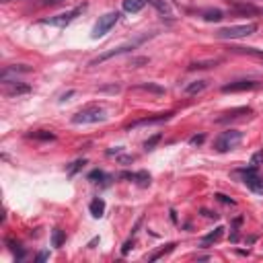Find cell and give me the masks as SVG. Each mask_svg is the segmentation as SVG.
<instances>
[{
    "label": "cell",
    "instance_id": "obj_12",
    "mask_svg": "<svg viewBox=\"0 0 263 263\" xmlns=\"http://www.w3.org/2000/svg\"><path fill=\"white\" fill-rule=\"evenodd\" d=\"M148 5H152L156 11H159L161 15H165V17H173V13H171V7H169V3L167 0H146Z\"/></svg>",
    "mask_w": 263,
    "mask_h": 263
},
{
    "label": "cell",
    "instance_id": "obj_17",
    "mask_svg": "<svg viewBox=\"0 0 263 263\" xmlns=\"http://www.w3.org/2000/svg\"><path fill=\"white\" fill-rule=\"evenodd\" d=\"M64 241H66V235H64V230H60V228H54V232H51V247L60 249V247L64 245Z\"/></svg>",
    "mask_w": 263,
    "mask_h": 263
},
{
    "label": "cell",
    "instance_id": "obj_21",
    "mask_svg": "<svg viewBox=\"0 0 263 263\" xmlns=\"http://www.w3.org/2000/svg\"><path fill=\"white\" fill-rule=\"evenodd\" d=\"M23 93H29V86H27V84H15V86L9 91V95H11V97H15V95H23Z\"/></svg>",
    "mask_w": 263,
    "mask_h": 263
},
{
    "label": "cell",
    "instance_id": "obj_8",
    "mask_svg": "<svg viewBox=\"0 0 263 263\" xmlns=\"http://www.w3.org/2000/svg\"><path fill=\"white\" fill-rule=\"evenodd\" d=\"M31 72V68L29 66H7V68H3V72H0V78H3V82H11V76H19V74H29Z\"/></svg>",
    "mask_w": 263,
    "mask_h": 263
},
{
    "label": "cell",
    "instance_id": "obj_23",
    "mask_svg": "<svg viewBox=\"0 0 263 263\" xmlns=\"http://www.w3.org/2000/svg\"><path fill=\"white\" fill-rule=\"evenodd\" d=\"M159 140H161V134H156V136H152L150 140H146V142H144V148H146V150H152V148H154V144H156V142H159Z\"/></svg>",
    "mask_w": 263,
    "mask_h": 263
},
{
    "label": "cell",
    "instance_id": "obj_25",
    "mask_svg": "<svg viewBox=\"0 0 263 263\" xmlns=\"http://www.w3.org/2000/svg\"><path fill=\"white\" fill-rule=\"evenodd\" d=\"M82 165H84V161H76V163H72V167L68 169V175L72 177V175H74V173H76V171H78V169H80Z\"/></svg>",
    "mask_w": 263,
    "mask_h": 263
},
{
    "label": "cell",
    "instance_id": "obj_1",
    "mask_svg": "<svg viewBox=\"0 0 263 263\" xmlns=\"http://www.w3.org/2000/svg\"><path fill=\"white\" fill-rule=\"evenodd\" d=\"M99 122H105V111L103 107H97V105H89V107L80 109L76 115H72L74 126H86V124H99Z\"/></svg>",
    "mask_w": 263,
    "mask_h": 263
},
{
    "label": "cell",
    "instance_id": "obj_14",
    "mask_svg": "<svg viewBox=\"0 0 263 263\" xmlns=\"http://www.w3.org/2000/svg\"><path fill=\"white\" fill-rule=\"evenodd\" d=\"M89 210H91V214H93V218H101V216L105 214V201L97 197V199H93V201H91Z\"/></svg>",
    "mask_w": 263,
    "mask_h": 263
},
{
    "label": "cell",
    "instance_id": "obj_5",
    "mask_svg": "<svg viewBox=\"0 0 263 263\" xmlns=\"http://www.w3.org/2000/svg\"><path fill=\"white\" fill-rule=\"evenodd\" d=\"M239 173H241V177H243V183H245L253 193L263 195V177L259 175V169L247 167V169H241Z\"/></svg>",
    "mask_w": 263,
    "mask_h": 263
},
{
    "label": "cell",
    "instance_id": "obj_31",
    "mask_svg": "<svg viewBox=\"0 0 263 263\" xmlns=\"http://www.w3.org/2000/svg\"><path fill=\"white\" fill-rule=\"evenodd\" d=\"M43 259H47V253H39L37 255V261H43Z\"/></svg>",
    "mask_w": 263,
    "mask_h": 263
},
{
    "label": "cell",
    "instance_id": "obj_27",
    "mask_svg": "<svg viewBox=\"0 0 263 263\" xmlns=\"http://www.w3.org/2000/svg\"><path fill=\"white\" fill-rule=\"evenodd\" d=\"M203 142V134H199V136H193V138H189V144H201Z\"/></svg>",
    "mask_w": 263,
    "mask_h": 263
},
{
    "label": "cell",
    "instance_id": "obj_3",
    "mask_svg": "<svg viewBox=\"0 0 263 263\" xmlns=\"http://www.w3.org/2000/svg\"><path fill=\"white\" fill-rule=\"evenodd\" d=\"M241 142H243V132H239V130H226V132H222L214 140V148L218 152H228V150L237 148Z\"/></svg>",
    "mask_w": 263,
    "mask_h": 263
},
{
    "label": "cell",
    "instance_id": "obj_9",
    "mask_svg": "<svg viewBox=\"0 0 263 263\" xmlns=\"http://www.w3.org/2000/svg\"><path fill=\"white\" fill-rule=\"evenodd\" d=\"M257 86V80H237L222 86V93H239V91H251Z\"/></svg>",
    "mask_w": 263,
    "mask_h": 263
},
{
    "label": "cell",
    "instance_id": "obj_4",
    "mask_svg": "<svg viewBox=\"0 0 263 263\" xmlns=\"http://www.w3.org/2000/svg\"><path fill=\"white\" fill-rule=\"evenodd\" d=\"M120 21V13H107V15H103V17H99V21L95 23V27H93V39H99V37H103V35H107L113 27H115V23Z\"/></svg>",
    "mask_w": 263,
    "mask_h": 263
},
{
    "label": "cell",
    "instance_id": "obj_11",
    "mask_svg": "<svg viewBox=\"0 0 263 263\" xmlns=\"http://www.w3.org/2000/svg\"><path fill=\"white\" fill-rule=\"evenodd\" d=\"M122 7H124L126 13L136 15V13H140L146 7V0H122Z\"/></svg>",
    "mask_w": 263,
    "mask_h": 263
},
{
    "label": "cell",
    "instance_id": "obj_10",
    "mask_svg": "<svg viewBox=\"0 0 263 263\" xmlns=\"http://www.w3.org/2000/svg\"><path fill=\"white\" fill-rule=\"evenodd\" d=\"M171 120V113H163V115H156V118H144V120H138L134 124L128 126V130H136V128H142V126H152V124H163Z\"/></svg>",
    "mask_w": 263,
    "mask_h": 263
},
{
    "label": "cell",
    "instance_id": "obj_7",
    "mask_svg": "<svg viewBox=\"0 0 263 263\" xmlns=\"http://www.w3.org/2000/svg\"><path fill=\"white\" fill-rule=\"evenodd\" d=\"M144 39H146V37H140V39H136V41H130V43H124V45H120V47H113V49H109V51H105V54H101V56H97L95 60H91V66L103 64L105 60H109V58H113V56H122V54H126V51H130V49H136Z\"/></svg>",
    "mask_w": 263,
    "mask_h": 263
},
{
    "label": "cell",
    "instance_id": "obj_24",
    "mask_svg": "<svg viewBox=\"0 0 263 263\" xmlns=\"http://www.w3.org/2000/svg\"><path fill=\"white\" fill-rule=\"evenodd\" d=\"M214 64H216V60H214V62H195V64H191L189 68H191V70H195V68H210V66H214Z\"/></svg>",
    "mask_w": 263,
    "mask_h": 263
},
{
    "label": "cell",
    "instance_id": "obj_2",
    "mask_svg": "<svg viewBox=\"0 0 263 263\" xmlns=\"http://www.w3.org/2000/svg\"><path fill=\"white\" fill-rule=\"evenodd\" d=\"M255 31H257V25L255 23H247V25H232V27L218 29L214 35L218 39H243L247 35H253Z\"/></svg>",
    "mask_w": 263,
    "mask_h": 263
},
{
    "label": "cell",
    "instance_id": "obj_18",
    "mask_svg": "<svg viewBox=\"0 0 263 263\" xmlns=\"http://www.w3.org/2000/svg\"><path fill=\"white\" fill-rule=\"evenodd\" d=\"M122 177H128V179H138V183L142 187H146L150 183V175L148 173H124Z\"/></svg>",
    "mask_w": 263,
    "mask_h": 263
},
{
    "label": "cell",
    "instance_id": "obj_28",
    "mask_svg": "<svg viewBox=\"0 0 263 263\" xmlns=\"http://www.w3.org/2000/svg\"><path fill=\"white\" fill-rule=\"evenodd\" d=\"M89 179H105V173H103V171H93V173L89 175Z\"/></svg>",
    "mask_w": 263,
    "mask_h": 263
},
{
    "label": "cell",
    "instance_id": "obj_6",
    "mask_svg": "<svg viewBox=\"0 0 263 263\" xmlns=\"http://www.w3.org/2000/svg\"><path fill=\"white\" fill-rule=\"evenodd\" d=\"M84 11H86V5H80V7H76V9L68 11V13H62V15H56V17H49V19H43L41 23H43V25H51V27H66V25H70L78 15H82Z\"/></svg>",
    "mask_w": 263,
    "mask_h": 263
},
{
    "label": "cell",
    "instance_id": "obj_22",
    "mask_svg": "<svg viewBox=\"0 0 263 263\" xmlns=\"http://www.w3.org/2000/svg\"><path fill=\"white\" fill-rule=\"evenodd\" d=\"M173 247H175V245H167V249H161V251H156V253H154V255H150L148 259H150V261H156V259H159V257H163L165 253L173 251Z\"/></svg>",
    "mask_w": 263,
    "mask_h": 263
},
{
    "label": "cell",
    "instance_id": "obj_13",
    "mask_svg": "<svg viewBox=\"0 0 263 263\" xmlns=\"http://www.w3.org/2000/svg\"><path fill=\"white\" fill-rule=\"evenodd\" d=\"M206 89H208V80H193V82H189L185 86V95H197V93H201Z\"/></svg>",
    "mask_w": 263,
    "mask_h": 263
},
{
    "label": "cell",
    "instance_id": "obj_32",
    "mask_svg": "<svg viewBox=\"0 0 263 263\" xmlns=\"http://www.w3.org/2000/svg\"><path fill=\"white\" fill-rule=\"evenodd\" d=\"M3 3H11V0H3Z\"/></svg>",
    "mask_w": 263,
    "mask_h": 263
},
{
    "label": "cell",
    "instance_id": "obj_29",
    "mask_svg": "<svg viewBox=\"0 0 263 263\" xmlns=\"http://www.w3.org/2000/svg\"><path fill=\"white\" fill-rule=\"evenodd\" d=\"M142 89H144V91H154V93H163V89H159V86H152V84H144Z\"/></svg>",
    "mask_w": 263,
    "mask_h": 263
},
{
    "label": "cell",
    "instance_id": "obj_26",
    "mask_svg": "<svg viewBox=\"0 0 263 263\" xmlns=\"http://www.w3.org/2000/svg\"><path fill=\"white\" fill-rule=\"evenodd\" d=\"M62 0H41L39 7H54V5H60Z\"/></svg>",
    "mask_w": 263,
    "mask_h": 263
},
{
    "label": "cell",
    "instance_id": "obj_16",
    "mask_svg": "<svg viewBox=\"0 0 263 263\" xmlns=\"http://www.w3.org/2000/svg\"><path fill=\"white\" fill-rule=\"evenodd\" d=\"M201 17H203L206 21H210V23H218V21H222V19H224V13H222V11H218V9H212V11H203V13H201Z\"/></svg>",
    "mask_w": 263,
    "mask_h": 263
},
{
    "label": "cell",
    "instance_id": "obj_19",
    "mask_svg": "<svg viewBox=\"0 0 263 263\" xmlns=\"http://www.w3.org/2000/svg\"><path fill=\"white\" fill-rule=\"evenodd\" d=\"M261 163H263V150H259V152H255V154L251 156V163H249V167L259 169V167H261Z\"/></svg>",
    "mask_w": 263,
    "mask_h": 263
},
{
    "label": "cell",
    "instance_id": "obj_30",
    "mask_svg": "<svg viewBox=\"0 0 263 263\" xmlns=\"http://www.w3.org/2000/svg\"><path fill=\"white\" fill-rule=\"evenodd\" d=\"M216 197H218V199H220V201H224V203H235V201H232V199H228V197H226V195H222V193H218V195H216Z\"/></svg>",
    "mask_w": 263,
    "mask_h": 263
},
{
    "label": "cell",
    "instance_id": "obj_15",
    "mask_svg": "<svg viewBox=\"0 0 263 263\" xmlns=\"http://www.w3.org/2000/svg\"><path fill=\"white\" fill-rule=\"evenodd\" d=\"M222 232H224V228H222V226H218V228H216L214 232H210V235H206V237L201 239V247H210V245H212V243L220 241Z\"/></svg>",
    "mask_w": 263,
    "mask_h": 263
},
{
    "label": "cell",
    "instance_id": "obj_20",
    "mask_svg": "<svg viewBox=\"0 0 263 263\" xmlns=\"http://www.w3.org/2000/svg\"><path fill=\"white\" fill-rule=\"evenodd\" d=\"M29 138H35V140H54L56 136L54 134H49V132H33V134H29Z\"/></svg>",
    "mask_w": 263,
    "mask_h": 263
}]
</instances>
